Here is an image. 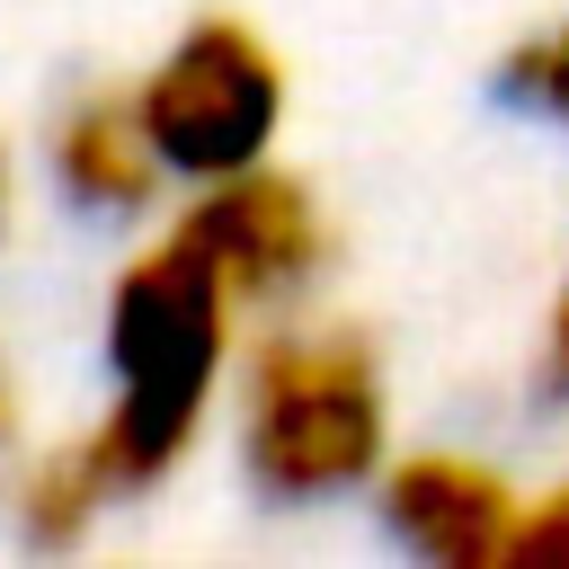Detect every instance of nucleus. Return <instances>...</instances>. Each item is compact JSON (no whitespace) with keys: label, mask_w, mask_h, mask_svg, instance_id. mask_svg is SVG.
Instances as JSON below:
<instances>
[{"label":"nucleus","mask_w":569,"mask_h":569,"mask_svg":"<svg viewBox=\"0 0 569 569\" xmlns=\"http://www.w3.org/2000/svg\"><path fill=\"white\" fill-rule=\"evenodd\" d=\"M222 267L204 258V240L178 222V240H160L151 258L124 267L116 302H107V356H116V409L107 427L89 436V462L116 489H142L160 480L196 418H204V391H213V365H222Z\"/></svg>","instance_id":"1"},{"label":"nucleus","mask_w":569,"mask_h":569,"mask_svg":"<svg viewBox=\"0 0 569 569\" xmlns=\"http://www.w3.org/2000/svg\"><path fill=\"white\" fill-rule=\"evenodd\" d=\"M382 453V382L356 338L267 347L249 373V480L267 498H320Z\"/></svg>","instance_id":"2"},{"label":"nucleus","mask_w":569,"mask_h":569,"mask_svg":"<svg viewBox=\"0 0 569 569\" xmlns=\"http://www.w3.org/2000/svg\"><path fill=\"white\" fill-rule=\"evenodd\" d=\"M151 151L187 178H231V169H258L276 116H284V71L276 53L240 27V18H204L178 36V53L142 80L133 98Z\"/></svg>","instance_id":"3"},{"label":"nucleus","mask_w":569,"mask_h":569,"mask_svg":"<svg viewBox=\"0 0 569 569\" xmlns=\"http://www.w3.org/2000/svg\"><path fill=\"white\" fill-rule=\"evenodd\" d=\"M187 231L204 240V258L222 267L231 293H284V284L311 276V258H320V213H311V196H302L293 178H276V169H231V178L187 213Z\"/></svg>","instance_id":"4"},{"label":"nucleus","mask_w":569,"mask_h":569,"mask_svg":"<svg viewBox=\"0 0 569 569\" xmlns=\"http://www.w3.org/2000/svg\"><path fill=\"white\" fill-rule=\"evenodd\" d=\"M516 516L525 507L507 498V480L480 471V462H453V453H418V462H400L382 480V525L418 560H436V569H489V560H507Z\"/></svg>","instance_id":"5"},{"label":"nucleus","mask_w":569,"mask_h":569,"mask_svg":"<svg viewBox=\"0 0 569 569\" xmlns=\"http://www.w3.org/2000/svg\"><path fill=\"white\" fill-rule=\"evenodd\" d=\"M53 160H62V187H71L80 204H98V213L142 204V196H151V169H160V151H151V133H142V116H133V107H116V98L80 107V116L62 124Z\"/></svg>","instance_id":"6"},{"label":"nucleus","mask_w":569,"mask_h":569,"mask_svg":"<svg viewBox=\"0 0 569 569\" xmlns=\"http://www.w3.org/2000/svg\"><path fill=\"white\" fill-rule=\"evenodd\" d=\"M98 507H107V480H98L89 445H71V453L36 462V480H27V533H36V542H71Z\"/></svg>","instance_id":"7"},{"label":"nucleus","mask_w":569,"mask_h":569,"mask_svg":"<svg viewBox=\"0 0 569 569\" xmlns=\"http://www.w3.org/2000/svg\"><path fill=\"white\" fill-rule=\"evenodd\" d=\"M498 98L525 107V116H560V124H569V27L516 44V53L498 62Z\"/></svg>","instance_id":"8"},{"label":"nucleus","mask_w":569,"mask_h":569,"mask_svg":"<svg viewBox=\"0 0 569 569\" xmlns=\"http://www.w3.org/2000/svg\"><path fill=\"white\" fill-rule=\"evenodd\" d=\"M507 560H516V569H551V560H569V498H542L533 516H516Z\"/></svg>","instance_id":"9"},{"label":"nucleus","mask_w":569,"mask_h":569,"mask_svg":"<svg viewBox=\"0 0 569 569\" xmlns=\"http://www.w3.org/2000/svg\"><path fill=\"white\" fill-rule=\"evenodd\" d=\"M551 391H569V293H560V320H551Z\"/></svg>","instance_id":"10"},{"label":"nucleus","mask_w":569,"mask_h":569,"mask_svg":"<svg viewBox=\"0 0 569 569\" xmlns=\"http://www.w3.org/2000/svg\"><path fill=\"white\" fill-rule=\"evenodd\" d=\"M0 436H9V382H0Z\"/></svg>","instance_id":"11"}]
</instances>
